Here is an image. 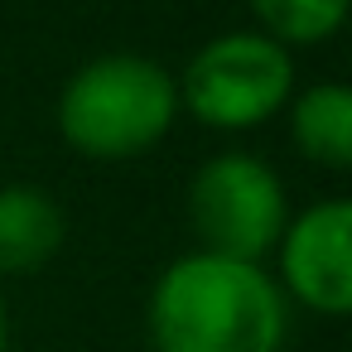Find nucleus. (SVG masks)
Returning <instances> with one entry per match:
<instances>
[{
  "mask_svg": "<svg viewBox=\"0 0 352 352\" xmlns=\"http://www.w3.org/2000/svg\"><path fill=\"white\" fill-rule=\"evenodd\" d=\"M145 328L155 352H285L289 299L256 261L188 251L160 270Z\"/></svg>",
  "mask_w": 352,
  "mask_h": 352,
  "instance_id": "obj_1",
  "label": "nucleus"
},
{
  "mask_svg": "<svg viewBox=\"0 0 352 352\" xmlns=\"http://www.w3.org/2000/svg\"><path fill=\"white\" fill-rule=\"evenodd\" d=\"M275 285L309 314L352 318V198H323L285 222Z\"/></svg>",
  "mask_w": 352,
  "mask_h": 352,
  "instance_id": "obj_5",
  "label": "nucleus"
},
{
  "mask_svg": "<svg viewBox=\"0 0 352 352\" xmlns=\"http://www.w3.org/2000/svg\"><path fill=\"white\" fill-rule=\"evenodd\" d=\"M265 39L294 49V44H323L338 30L352 25V0H246Z\"/></svg>",
  "mask_w": 352,
  "mask_h": 352,
  "instance_id": "obj_8",
  "label": "nucleus"
},
{
  "mask_svg": "<svg viewBox=\"0 0 352 352\" xmlns=\"http://www.w3.org/2000/svg\"><path fill=\"white\" fill-rule=\"evenodd\" d=\"M179 82V111L208 131H251L280 116L294 97V58L261 30H227L208 39Z\"/></svg>",
  "mask_w": 352,
  "mask_h": 352,
  "instance_id": "obj_3",
  "label": "nucleus"
},
{
  "mask_svg": "<svg viewBox=\"0 0 352 352\" xmlns=\"http://www.w3.org/2000/svg\"><path fill=\"white\" fill-rule=\"evenodd\" d=\"M289 140L318 169H352V82H314L289 97Z\"/></svg>",
  "mask_w": 352,
  "mask_h": 352,
  "instance_id": "obj_7",
  "label": "nucleus"
},
{
  "mask_svg": "<svg viewBox=\"0 0 352 352\" xmlns=\"http://www.w3.org/2000/svg\"><path fill=\"white\" fill-rule=\"evenodd\" d=\"M188 222H193L198 251L265 265V256L285 236L289 198L280 188V174L265 160L246 150H222L203 160L188 184Z\"/></svg>",
  "mask_w": 352,
  "mask_h": 352,
  "instance_id": "obj_4",
  "label": "nucleus"
},
{
  "mask_svg": "<svg viewBox=\"0 0 352 352\" xmlns=\"http://www.w3.org/2000/svg\"><path fill=\"white\" fill-rule=\"evenodd\" d=\"M0 352H10V304L0 294Z\"/></svg>",
  "mask_w": 352,
  "mask_h": 352,
  "instance_id": "obj_9",
  "label": "nucleus"
},
{
  "mask_svg": "<svg viewBox=\"0 0 352 352\" xmlns=\"http://www.w3.org/2000/svg\"><path fill=\"white\" fill-rule=\"evenodd\" d=\"M54 121L87 160H135L174 131L179 82L145 54H102L63 82Z\"/></svg>",
  "mask_w": 352,
  "mask_h": 352,
  "instance_id": "obj_2",
  "label": "nucleus"
},
{
  "mask_svg": "<svg viewBox=\"0 0 352 352\" xmlns=\"http://www.w3.org/2000/svg\"><path fill=\"white\" fill-rule=\"evenodd\" d=\"M63 208L34 184H0V280L44 270L63 246Z\"/></svg>",
  "mask_w": 352,
  "mask_h": 352,
  "instance_id": "obj_6",
  "label": "nucleus"
}]
</instances>
